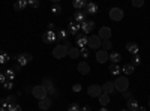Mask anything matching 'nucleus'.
<instances>
[{"mask_svg":"<svg viewBox=\"0 0 150 111\" xmlns=\"http://www.w3.org/2000/svg\"><path fill=\"white\" fill-rule=\"evenodd\" d=\"M114 89L117 92H125V90H128L129 89V80L126 77H117V80L114 81Z\"/></svg>","mask_w":150,"mask_h":111,"instance_id":"1","label":"nucleus"},{"mask_svg":"<svg viewBox=\"0 0 150 111\" xmlns=\"http://www.w3.org/2000/svg\"><path fill=\"white\" fill-rule=\"evenodd\" d=\"M101 45H102V39L99 38L98 35H92V36H89V38H87V47H89V48L99 50V48H101Z\"/></svg>","mask_w":150,"mask_h":111,"instance_id":"2","label":"nucleus"},{"mask_svg":"<svg viewBox=\"0 0 150 111\" xmlns=\"http://www.w3.org/2000/svg\"><path fill=\"white\" fill-rule=\"evenodd\" d=\"M32 95L36 98L38 101H41V99H44V98H47V96H48V93H47V89L44 87V86H41V84L35 86V87H33V90H32Z\"/></svg>","mask_w":150,"mask_h":111,"instance_id":"3","label":"nucleus"},{"mask_svg":"<svg viewBox=\"0 0 150 111\" xmlns=\"http://www.w3.org/2000/svg\"><path fill=\"white\" fill-rule=\"evenodd\" d=\"M32 54L30 53H21V54H18V56H15V62L23 68V66H26V65H29L30 62H32Z\"/></svg>","mask_w":150,"mask_h":111,"instance_id":"4","label":"nucleus"},{"mask_svg":"<svg viewBox=\"0 0 150 111\" xmlns=\"http://www.w3.org/2000/svg\"><path fill=\"white\" fill-rule=\"evenodd\" d=\"M87 95L92 96V98H99L102 95V87L99 84H92L87 87Z\"/></svg>","mask_w":150,"mask_h":111,"instance_id":"5","label":"nucleus"},{"mask_svg":"<svg viewBox=\"0 0 150 111\" xmlns=\"http://www.w3.org/2000/svg\"><path fill=\"white\" fill-rule=\"evenodd\" d=\"M65 56H68V48L62 44V45H57L54 50H53V57L54 59H63Z\"/></svg>","mask_w":150,"mask_h":111,"instance_id":"6","label":"nucleus"},{"mask_svg":"<svg viewBox=\"0 0 150 111\" xmlns=\"http://www.w3.org/2000/svg\"><path fill=\"white\" fill-rule=\"evenodd\" d=\"M123 17H125V12L120 8H111L110 9V18L112 21H120V20H123Z\"/></svg>","mask_w":150,"mask_h":111,"instance_id":"7","label":"nucleus"},{"mask_svg":"<svg viewBox=\"0 0 150 111\" xmlns=\"http://www.w3.org/2000/svg\"><path fill=\"white\" fill-rule=\"evenodd\" d=\"M42 41L45 44H54L57 39V32H51V30H47L44 35H42Z\"/></svg>","mask_w":150,"mask_h":111,"instance_id":"8","label":"nucleus"},{"mask_svg":"<svg viewBox=\"0 0 150 111\" xmlns=\"http://www.w3.org/2000/svg\"><path fill=\"white\" fill-rule=\"evenodd\" d=\"M95 21L93 20H86L83 24H81V30H83V33L84 35H89V33H92L93 30H95Z\"/></svg>","mask_w":150,"mask_h":111,"instance_id":"9","label":"nucleus"},{"mask_svg":"<svg viewBox=\"0 0 150 111\" xmlns=\"http://www.w3.org/2000/svg\"><path fill=\"white\" fill-rule=\"evenodd\" d=\"M80 30H81V24H78V23H75L74 20H69V24H68V33H71V35H78L80 33Z\"/></svg>","mask_w":150,"mask_h":111,"instance_id":"10","label":"nucleus"},{"mask_svg":"<svg viewBox=\"0 0 150 111\" xmlns=\"http://www.w3.org/2000/svg\"><path fill=\"white\" fill-rule=\"evenodd\" d=\"M98 36H99V38H101L102 41H110V39H111V29L107 27V26L101 27V29H99Z\"/></svg>","mask_w":150,"mask_h":111,"instance_id":"11","label":"nucleus"},{"mask_svg":"<svg viewBox=\"0 0 150 111\" xmlns=\"http://www.w3.org/2000/svg\"><path fill=\"white\" fill-rule=\"evenodd\" d=\"M86 14H89V15H96L98 12H99V6L95 3V2H89L86 5Z\"/></svg>","mask_w":150,"mask_h":111,"instance_id":"12","label":"nucleus"},{"mask_svg":"<svg viewBox=\"0 0 150 111\" xmlns=\"http://www.w3.org/2000/svg\"><path fill=\"white\" fill-rule=\"evenodd\" d=\"M51 104H53V101H51V98H44V99H41L39 102H38V107H39L42 111H47L48 108H51Z\"/></svg>","mask_w":150,"mask_h":111,"instance_id":"13","label":"nucleus"},{"mask_svg":"<svg viewBox=\"0 0 150 111\" xmlns=\"http://www.w3.org/2000/svg\"><path fill=\"white\" fill-rule=\"evenodd\" d=\"M77 36V47L80 48H86L87 47V35H84V33H78V35H75Z\"/></svg>","mask_w":150,"mask_h":111,"instance_id":"14","label":"nucleus"},{"mask_svg":"<svg viewBox=\"0 0 150 111\" xmlns=\"http://www.w3.org/2000/svg\"><path fill=\"white\" fill-rule=\"evenodd\" d=\"M108 60H111L112 65H119L120 62H122V54L120 53H116V51H111L108 54Z\"/></svg>","mask_w":150,"mask_h":111,"instance_id":"15","label":"nucleus"},{"mask_svg":"<svg viewBox=\"0 0 150 111\" xmlns=\"http://www.w3.org/2000/svg\"><path fill=\"white\" fill-rule=\"evenodd\" d=\"M101 87H102V93H105V95H112V92H116L114 83H111V81H107L104 86H101Z\"/></svg>","mask_w":150,"mask_h":111,"instance_id":"16","label":"nucleus"},{"mask_svg":"<svg viewBox=\"0 0 150 111\" xmlns=\"http://www.w3.org/2000/svg\"><path fill=\"white\" fill-rule=\"evenodd\" d=\"M96 60L99 63H105L108 60V51H104V50H98L96 51Z\"/></svg>","mask_w":150,"mask_h":111,"instance_id":"17","label":"nucleus"},{"mask_svg":"<svg viewBox=\"0 0 150 111\" xmlns=\"http://www.w3.org/2000/svg\"><path fill=\"white\" fill-rule=\"evenodd\" d=\"M126 50L132 56H137V54H138V51H140V47H138V44H135V42H128L126 44Z\"/></svg>","mask_w":150,"mask_h":111,"instance_id":"18","label":"nucleus"},{"mask_svg":"<svg viewBox=\"0 0 150 111\" xmlns=\"http://www.w3.org/2000/svg\"><path fill=\"white\" fill-rule=\"evenodd\" d=\"M77 69H78L80 74H83V75H87V74L90 72V66L87 65V62H80L78 66H77Z\"/></svg>","mask_w":150,"mask_h":111,"instance_id":"19","label":"nucleus"},{"mask_svg":"<svg viewBox=\"0 0 150 111\" xmlns=\"http://www.w3.org/2000/svg\"><path fill=\"white\" fill-rule=\"evenodd\" d=\"M126 108H128V111H138V108H140V104L137 102V99L131 98V99L126 102Z\"/></svg>","mask_w":150,"mask_h":111,"instance_id":"20","label":"nucleus"},{"mask_svg":"<svg viewBox=\"0 0 150 111\" xmlns=\"http://www.w3.org/2000/svg\"><path fill=\"white\" fill-rule=\"evenodd\" d=\"M74 21L78 23V24H83V23L86 21V12H84V11L75 12V14H74Z\"/></svg>","mask_w":150,"mask_h":111,"instance_id":"21","label":"nucleus"},{"mask_svg":"<svg viewBox=\"0 0 150 111\" xmlns=\"http://www.w3.org/2000/svg\"><path fill=\"white\" fill-rule=\"evenodd\" d=\"M68 56L71 57V59H78L81 54H80V48L77 47V48H75V47H71L69 48V50H68Z\"/></svg>","mask_w":150,"mask_h":111,"instance_id":"22","label":"nucleus"},{"mask_svg":"<svg viewBox=\"0 0 150 111\" xmlns=\"http://www.w3.org/2000/svg\"><path fill=\"white\" fill-rule=\"evenodd\" d=\"M110 74L111 75H116V77H119L120 74H122V66H119V65H110Z\"/></svg>","mask_w":150,"mask_h":111,"instance_id":"23","label":"nucleus"},{"mask_svg":"<svg viewBox=\"0 0 150 111\" xmlns=\"http://www.w3.org/2000/svg\"><path fill=\"white\" fill-rule=\"evenodd\" d=\"M122 72L125 74V75H131V74H134V72H135V68H134L131 63L123 65V66H122Z\"/></svg>","mask_w":150,"mask_h":111,"instance_id":"24","label":"nucleus"},{"mask_svg":"<svg viewBox=\"0 0 150 111\" xmlns=\"http://www.w3.org/2000/svg\"><path fill=\"white\" fill-rule=\"evenodd\" d=\"M5 75H6V80L8 81H14L15 80V69L14 68H9L5 71Z\"/></svg>","mask_w":150,"mask_h":111,"instance_id":"25","label":"nucleus"},{"mask_svg":"<svg viewBox=\"0 0 150 111\" xmlns=\"http://www.w3.org/2000/svg\"><path fill=\"white\" fill-rule=\"evenodd\" d=\"M41 86H44V87L47 89V90H50L51 87H54V81L51 80V78H48V77H45L44 80H42V84Z\"/></svg>","mask_w":150,"mask_h":111,"instance_id":"26","label":"nucleus"},{"mask_svg":"<svg viewBox=\"0 0 150 111\" xmlns=\"http://www.w3.org/2000/svg\"><path fill=\"white\" fill-rule=\"evenodd\" d=\"M27 8V0H20V2H17L14 5V9L15 11H24Z\"/></svg>","mask_w":150,"mask_h":111,"instance_id":"27","label":"nucleus"},{"mask_svg":"<svg viewBox=\"0 0 150 111\" xmlns=\"http://www.w3.org/2000/svg\"><path fill=\"white\" fill-rule=\"evenodd\" d=\"M86 5H87L86 0H74L72 2V6L75 9H83V8H86Z\"/></svg>","mask_w":150,"mask_h":111,"instance_id":"28","label":"nucleus"},{"mask_svg":"<svg viewBox=\"0 0 150 111\" xmlns=\"http://www.w3.org/2000/svg\"><path fill=\"white\" fill-rule=\"evenodd\" d=\"M62 6H60V3H53L51 5V14H54V15H60L62 14Z\"/></svg>","mask_w":150,"mask_h":111,"instance_id":"29","label":"nucleus"},{"mask_svg":"<svg viewBox=\"0 0 150 111\" xmlns=\"http://www.w3.org/2000/svg\"><path fill=\"white\" fill-rule=\"evenodd\" d=\"M108 102H110V95L102 93L101 96H99V104H101L102 107H107V105H108Z\"/></svg>","mask_w":150,"mask_h":111,"instance_id":"30","label":"nucleus"},{"mask_svg":"<svg viewBox=\"0 0 150 111\" xmlns=\"http://www.w3.org/2000/svg\"><path fill=\"white\" fill-rule=\"evenodd\" d=\"M9 60H11V56H9L8 53L0 51V65H6Z\"/></svg>","mask_w":150,"mask_h":111,"instance_id":"31","label":"nucleus"},{"mask_svg":"<svg viewBox=\"0 0 150 111\" xmlns=\"http://www.w3.org/2000/svg\"><path fill=\"white\" fill-rule=\"evenodd\" d=\"M57 39L66 41V39H68V30H66V29H60V30L57 32Z\"/></svg>","mask_w":150,"mask_h":111,"instance_id":"32","label":"nucleus"},{"mask_svg":"<svg viewBox=\"0 0 150 111\" xmlns=\"http://www.w3.org/2000/svg\"><path fill=\"white\" fill-rule=\"evenodd\" d=\"M131 65L135 68V66H140L141 65V57L137 54V56H132V59H131Z\"/></svg>","mask_w":150,"mask_h":111,"instance_id":"33","label":"nucleus"},{"mask_svg":"<svg viewBox=\"0 0 150 111\" xmlns=\"http://www.w3.org/2000/svg\"><path fill=\"white\" fill-rule=\"evenodd\" d=\"M101 48L104 51H108V50H111L112 48V44H111V41H102V45H101Z\"/></svg>","mask_w":150,"mask_h":111,"instance_id":"34","label":"nucleus"},{"mask_svg":"<svg viewBox=\"0 0 150 111\" xmlns=\"http://www.w3.org/2000/svg\"><path fill=\"white\" fill-rule=\"evenodd\" d=\"M8 111H23V108H21L20 104H12V105L8 107Z\"/></svg>","mask_w":150,"mask_h":111,"instance_id":"35","label":"nucleus"},{"mask_svg":"<svg viewBox=\"0 0 150 111\" xmlns=\"http://www.w3.org/2000/svg\"><path fill=\"white\" fill-rule=\"evenodd\" d=\"M5 99L8 101V104L9 105H12V104H17V96L15 95H9V96H6Z\"/></svg>","mask_w":150,"mask_h":111,"instance_id":"36","label":"nucleus"},{"mask_svg":"<svg viewBox=\"0 0 150 111\" xmlns=\"http://www.w3.org/2000/svg\"><path fill=\"white\" fill-rule=\"evenodd\" d=\"M122 98H123V99H126V101H129L131 98H132V93H131V90L128 89V90H125V92H122Z\"/></svg>","mask_w":150,"mask_h":111,"instance_id":"37","label":"nucleus"},{"mask_svg":"<svg viewBox=\"0 0 150 111\" xmlns=\"http://www.w3.org/2000/svg\"><path fill=\"white\" fill-rule=\"evenodd\" d=\"M68 111H81V107L78 104H71L68 107Z\"/></svg>","mask_w":150,"mask_h":111,"instance_id":"38","label":"nucleus"},{"mask_svg":"<svg viewBox=\"0 0 150 111\" xmlns=\"http://www.w3.org/2000/svg\"><path fill=\"white\" fill-rule=\"evenodd\" d=\"M143 5H144L143 0H132V6L134 8H141Z\"/></svg>","mask_w":150,"mask_h":111,"instance_id":"39","label":"nucleus"},{"mask_svg":"<svg viewBox=\"0 0 150 111\" xmlns=\"http://www.w3.org/2000/svg\"><path fill=\"white\" fill-rule=\"evenodd\" d=\"M27 5L32 6V8H38L39 6V2H38V0H27Z\"/></svg>","mask_w":150,"mask_h":111,"instance_id":"40","label":"nucleus"},{"mask_svg":"<svg viewBox=\"0 0 150 111\" xmlns=\"http://www.w3.org/2000/svg\"><path fill=\"white\" fill-rule=\"evenodd\" d=\"M12 87H14L12 81H6V83L3 84V89H5V90H12Z\"/></svg>","mask_w":150,"mask_h":111,"instance_id":"41","label":"nucleus"},{"mask_svg":"<svg viewBox=\"0 0 150 111\" xmlns=\"http://www.w3.org/2000/svg\"><path fill=\"white\" fill-rule=\"evenodd\" d=\"M80 54L84 57V59H87V57H89V50H87V48H81V50H80Z\"/></svg>","mask_w":150,"mask_h":111,"instance_id":"42","label":"nucleus"},{"mask_svg":"<svg viewBox=\"0 0 150 111\" xmlns=\"http://www.w3.org/2000/svg\"><path fill=\"white\" fill-rule=\"evenodd\" d=\"M81 89H83V86H81V84H74V86H72V90H74V92H77V93L81 92Z\"/></svg>","mask_w":150,"mask_h":111,"instance_id":"43","label":"nucleus"},{"mask_svg":"<svg viewBox=\"0 0 150 111\" xmlns=\"http://www.w3.org/2000/svg\"><path fill=\"white\" fill-rule=\"evenodd\" d=\"M0 105H2V108H5V110L8 111V107H9V104H8V101L5 99V98H3L2 101H0Z\"/></svg>","mask_w":150,"mask_h":111,"instance_id":"44","label":"nucleus"},{"mask_svg":"<svg viewBox=\"0 0 150 111\" xmlns=\"http://www.w3.org/2000/svg\"><path fill=\"white\" fill-rule=\"evenodd\" d=\"M8 80H6V75H5V74H2V72H0V84H5Z\"/></svg>","mask_w":150,"mask_h":111,"instance_id":"45","label":"nucleus"},{"mask_svg":"<svg viewBox=\"0 0 150 111\" xmlns=\"http://www.w3.org/2000/svg\"><path fill=\"white\" fill-rule=\"evenodd\" d=\"M63 45H65V47L68 48V50H69V48L72 47V44H71V41H69V39H66V41H63Z\"/></svg>","mask_w":150,"mask_h":111,"instance_id":"46","label":"nucleus"},{"mask_svg":"<svg viewBox=\"0 0 150 111\" xmlns=\"http://www.w3.org/2000/svg\"><path fill=\"white\" fill-rule=\"evenodd\" d=\"M48 30L54 32V23H50V24H48Z\"/></svg>","mask_w":150,"mask_h":111,"instance_id":"47","label":"nucleus"},{"mask_svg":"<svg viewBox=\"0 0 150 111\" xmlns=\"http://www.w3.org/2000/svg\"><path fill=\"white\" fill-rule=\"evenodd\" d=\"M81 111H92V108L86 105V107H81Z\"/></svg>","mask_w":150,"mask_h":111,"instance_id":"48","label":"nucleus"},{"mask_svg":"<svg viewBox=\"0 0 150 111\" xmlns=\"http://www.w3.org/2000/svg\"><path fill=\"white\" fill-rule=\"evenodd\" d=\"M26 90H27V92H32V90H33V87H30V86L27 84V86H26Z\"/></svg>","mask_w":150,"mask_h":111,"instance_id":"49","label":"nucleus"},{"mask_svg":"<svg viewBox=\"0 0 150 111\" xmlns=\"http://www.w3.org/2000/svg\"><path fill=\"white\" fill-rule=\"evenodd\" d=\"M99 111H108V108H105V107H102V108H99Z\"/></svg>","mask_w":150,"mask_h":111,"instance_id":"50","label":"nucleus"},{"mask_svg":"<svg viewBox=\"0 0 150 111\" xmlns=\"http://www.w3.org/2000/svg\"><path fill=\"white\" fill-rule=\"evenodd\" d=\"M138 111H146V108H144V107H140V108H138Z\"/></svg>","mask_w":150,"mask_h":111,"instance_id":"51","label":"nucleus"},{"mask_svg":"<svg viewBox=\"0 0 150 111\" xmlns=\"http://www.w3.org/2000/svg\"><path fill=\"white\" fill-rule=\"evenodd\" d=\"M0 111H6V110H5V108H2V107H0Z\"/></svg>","mask_w":150,"mask_h":111,"instance_id":"52","label":"nucleus"},{"mask_svg":"<svg viewBox=\"0 0 150 111\" xmlns=\"http://www.w3.org/2000/svg\"><path fill=\"white\" fill-rule=\"evenodd\" d=\"M149 105H150V98H149Z\"/></svg>","mask_w":150,"mask_h":111,"instance_id":"53","label":"nucleus"},{"mask_svg":"<svg viewBox=\"0 0 150 111\" xmlns=\"http://www.w3.org/2000/svg\"><path fill=\"white\" fill-rule=\"evenodd\" d=\"M123 111H128V110H123Z\"/></svg>","mask_w":150,"mask_h":111,"instance_id":"54","label":"nucleus"}]
</instances>
